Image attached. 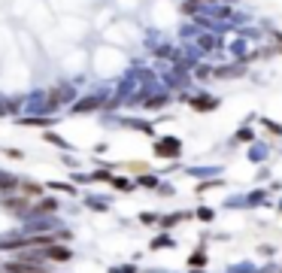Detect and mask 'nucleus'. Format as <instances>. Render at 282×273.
<instances>
[{
	"instance_id": "f257e3e1",
	"label": "nucleus",
	"mask_w": 282,
	"mask_h": 273,
	"mask_svg": "<svg viewBox=\"0 0 282 273\" xmlns=\"http://www.w3.org/2000/svg\"><path fill=\"white\" fill-rule=\"evenodd\" d=\"M6 270H12V273H46L43 267H30V264H6Z\"/></svg>"
},
{
	"instance_id": "7ed1b4c3",
	"label": "nucleus",
	"mask_w": 282,
	"mask_h": 273,
	"mask_svg": "<svg viewBox=\"0 0 282 273\" xmlns=\"http://www.w3.org/2000/svg\"><path fill=\"white\" fill-rule=\"evenodd\" d=\"M6 207H9V210H27V204H24V201H9Z\"/></svg>"
},
{
	"instance_id": "f03ea898",
	"label": "nucleus",
	"mask_w": 282,
	"mask_h": 273,
	"mask_svg": "<svg viewBox=\"0 0 282 273\" xmlns=\"http://www.w3.org/2000/svg\"><path fill=\"white\" fill-rule=\"evenodd\" d=\"M46 255H49V258H58V261H64V258H67V249H52V246H49V249H46Z\"/></svg>"
}]
</instances>
